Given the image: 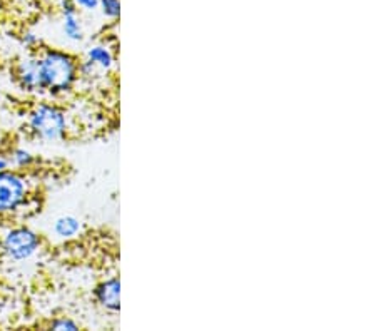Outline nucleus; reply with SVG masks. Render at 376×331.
I'll return each instance as SVG.
<instances>
[{
  "instance_id": "nucleus-1",
  "label": "nucleus",
  "mask_w": 376,
  "mask_h": 331,
  "mask_svg": "<svg viewBox=\"0 0 376 331\" xmlns=\"http://www.w3.org/2000/svg\"><path fill=\"white\" fill-rule=\"evenodd\" d=\"M40 86L52 96L69 92L79 77V62L74 56L57 49H44L39 54Z\"/></svg>"
},
{
  "instance_id": "nucleus-2",
  "label": "nucleus",
  "mask_w": 376,
  "mask_h": 331,
  "mask_svg": "<svg viewBox=\"0 0 376 331\" xmlns=\"http://www.w3.org/2000/svg\"><path fill=\"white\" fill-rule=\"evenodd\" d=\"M29 127L39 139L47 142L59 141L65 134V114L52 104H40L30 113Z\"/></svg>"
},
{
  "instance_id": "nucleus-3",
  "label": "nucleus",
  "mask_w": 376,
  "mask_h": 331,
  "mask_svg": "<svg viewBox=\"0 0 376 331\" xmlns=\"http://www.w3.org/2000/svg\"><path fill=\"white\" fill-rule=\"evenodd\" d=\"M40 239L37 232L25 226L8 230L2 238V249L12 261H27L39 251Z\"/></svg>"
},
{
  "instance_id": "nucleus-4",
  "label": "nucleus",
  "mask_w": 376,
  "mask_h": 331,
  "mask_svg": "<svg viewBox=\"0 0 376 331\" xmlns=\"http://www.w3.org/2000/svg\"><path fill=\"white\" fill-rule=\"evenodd\" d=\"M29 196V182L20 174L0 171V214L13 213L25 204Z\"/></svg>"
},
{
  "instance_id": "nucleus-5",
  "label": "nucleus",
  "mask_w": 376,
  "mask_h": 331,
  "mask_svg": "<svg viewBox=\"0 0 376 331\" xmlns=\"http://www.w3.org/2000/svg\"><path fill=\"white\" fill-rule=\"evenodd\" d=\"M17 80H19L20 87L27 92H37L42 91L40 86V69H39V56L30 54V56L22 57L17 64L15 69Z\"/></svg>"
},
{
  "instance_id": "nucleus-6",
  "label": "nucleus",
  "mask_w": 376,
  "mask_h": 331,
  "mask_svg": "<svg viewBox=\"0 0 376 331\" xmlns=\"http://www.w3.org/2000/svg\"><path fill=\"white\" fill-rule=\"evenodd\" d=\"M94 298L109 313H119L120 310V280L118 276L101 281L94 289Z\"/></svg>"
},
{
  "instance_id": "nucleus-7",
  "label": "nucleus",
  "mask_w": 376,
  "mask_h": 331,
  "mask_svg": "<svg viewBox=\"0 0 376 331\" xmlns=\"http://www.w3.org/2000/svg\"><path fill=\"white\" fill-rule=\"evenodd\" d=\"M82 231V223L75 216H61L54 223V232L61 239H73Z\"/></svg>"
},
{
  "instance_id": "nucleus-8",
  "label": "nucleus",
  "mask_w": 376,
  "mask_h": 331,
  "mask_svg": "<svg viewBox=\"0 0 376 331\" xmlns=\"http://www.w3.org/2000/svg\"><path fill=\"white\" fill-rule=\"evenodd\" d=\"M86 59L94 62L101 70H111L114 65V54L109 47L104 46V44H97V46H92L87 51Z\"/></svg>"
},
{
  "instance_id": "nucleus-9",
  "label": "nucleus",
  "mask_w": 376,
  "mask_h": 331,
  "mask_svg": "<svg viewBox=\"0 0 376 331\" xmlns=\"http://www.w3.org/2000/svg\"><path fill=\"white\" fill-rule=\"evenodd\" d=\"M62 30L64 35L73 42H79L84 37L82 24H80L77 13H70V15H64V24H62Z\"/></svg>"
},
{
  "instance_id": "nucleus-10",
  "label": "nucleus",
  "mask_w": 376,
  "mask_h": 331,
  "mask_svg": "<svg viewBox=\"0 0 376 331\" xmlns=\"http://www.w3.org/2000/svg\"><path fill=\"white\" fill-rule=\"evenodd\" d=\"M99 7L107 19L115 20L120 15V0H99Z\"/></svg>"
},
{
  "instance_id": "nucleus-11",
  "label": "nucleus",
  "mask_w": 376,
  "mask_h": 331,
  "mask_svg": "<svg viewBox=\"0 0 376 331\" xmlns=\"http://www.w3.org/2000/svg\"><path fill=\"white\" fill-rule=\"evenodd\" d=\"M12 161L13 164L19 166V168H29L35 163L34 154L27 149H15L12 154Z\"/></svg>"
},
{
  "instance_id": "nucleus-12",
  "label": "nucleus",
  "mask_w": 376,
  "mask_h": 331,
  "mask_svg": "<svg viewBox=\"0 0 376 331\" xmlns=\"http://www.w3.org/2000/svg\"><path fill=\"white\" fill-rule=\"evenodd\" d=\"M51 328L57 331H77L79 325L70 318H57L51 323Z\"/></svg>"
},
{
  "instance_id": "nucleus-13",
  "label": "nucleus",
  "mask_w": 376,
  "mask_h": 331,
  "mask_svg": "<svg viewBox=\"0 0 376 331\" xmlns=\"http://www.w3.org/2000/svg\"><path fill=\"white\" fill-rule=\"evenodd\" d=\"M75 6L84 8V11H96L99 7V0H74Z\"/></svg>"
},
{
  "instance_id": "nucleus-14",
  "label": "nucleus",
  "mask_w": 376,
  "mask_h": 331,
  "mask_svg": "<svg viewBox=\"0 0 376 331\" xmlns=\"http://www.w3.org/2000/svg\"><path fill=\"white\" fill-rule=\"evenodd\" d=\"M22 42H24V46L27 49H35L37 47V44L40 42L39 37L35 34H25L24 39H22Z\"/></svg>"
},
{
  "instance_id": "nucleus-15",
  "label": "nucleus",
  "mask_w": 376,
  "mask_h": 331,
  "mask_svg": "<svg viewBox=\"0 0 376 331\" xmlns=\"http://www.w3.org/2000/svg\"><path fill=\"white\" fill-rule=\"evenodd\" d=\"M7 168H8V161L0 158V171H4V169H7Z\"/></svg>"
}]
</instances>
